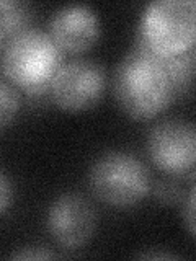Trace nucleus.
Masks as SVG:
<instances>
[{
  "instance_id": "obj_8",
  "label": "nucleus",
  "mask_w": 196,
  "mask_h": 261,
  "mask_svg": "<svg viewBox=\"0 0 196 261\" xmlns=\"http://www.w3.org/2000/svg\"><path fill=\"white\" fill-rule=\"evenodd\" d=\"M100 16L85 4H67L51 15L47 35L61 51L82 53L100 36Z\"/></svg>"
},
{
  "instance_id": "obj_17",
  "label": "nucleus",
  "mask_w": 196,
  "mask_h": 261,
  "mask_svg": "<svg viewBox=\"0 0 196 261\" xmlns=\"http://www.w3.org/2000/svg\"><path fill=\"white\" fill-rule=\"evenodd\" d=\"M4 43H5V41H4V38L0 36V51H2V47H4Z\"/></svg>"
},
{
  "instance_id": "obj_14",
  "label": "nucleus",
  "mask_w": 196,
  "mask_h": 261,
  "mask_svg": "<svg viewBox=\"0 0 196 261\" xmlns=\"http://www.w3.org/2000/svg\"><path fill=\"white\" fill-rule=\"evenodd\" d=\"M185 214H186L188 230H190L191 235H194V188H191L190 194H188V202H186V207H185Z\"/></svg>"
},
{
  "instance_id": "obj_7",
  "label": "nucleus",
  "mask_w": 196,
  "mask_h": 261,
  "mask_svg": "<svg viewBox=\"0 0 196 261\" xmlns=\"http://www.w3.org/2000/svg\"><path fill=\"white\" fill-rule=\"evenodd\" d=\"M47 232L64 248H80L92 239L96 228V211L87 198L65 193L56 198L46 214Z\"/></svg>"
},
{
  "instance_id": "obj_6",
  "label": "nucleus",
  "mask_w": 196,
  "mask_h": 261,
  "mask_svg": "<svg viewBox=\"0 0 196 261\" xmlns=\"http://www.w3.org/2000/svg\"><path fill=\"white\" fill-rule=\"evenodd\" d=\"M147 150L154 165L172 175L193 171L196 160V134L193 122L165 119L155 124L147 137Z\"/></svg>"
},
{
  "instance_id": "obj_15",
  "label": "nucleus",
  "mask_w": 196,
  "mask_h": 261,
  "mask_svg": "<svg viewBox=\"0 0 196 261\" xmlns=\"http://www.w3.org/2000/svg\"><path fill=\"white\" fill-rule=\"evenodd\" d=\"M175 190H177V188H175L174 185H170L168 181H163L162 186H160V190H159L157 193L160 194V198L170 201L172 198H174V191H175Z\"/></svg>"
},
{
  "instance_id": "obj_2",
  "label": "nucleus",
  "mask_w": 196,
  "mask_h": 261,
  "mask_svg": "<svg viewBox=\"0 0 196 261\" xmlns=\"http://www.w3.org/2000/svg\"><path fill=\"white\" fill-rule=\"evenodd\" d=\"M62 64V51L39 28H28L7 41L2 65L8 80L31 95H41L51 87Z\"/></svg>"
},
{
  "instance_id": "obj_12",
  "label": "nucleus",
  "mask_w": 196,
  "mask_h": 261,
  "mask_svg": "<svg viewBox=\"0 0 196 261\" xmlns=\"http://www.w3.org/2000/svg\"><path fill=\"white\" fill-rule=\"evenodd\" d=\"M54 256V251L46 247H24L12 253V258L15 259H51Z\"/></svg>"
},
{
  "instance_id": "obj_4",
  "label": "nucleus",
  "mask_w": 196,
  "mask_h": 261,
  "mask_svg": "<svg viewBox=\"0 0 196 261\" xmlns=\"http://www.w3.org/2000/svg\"><path fill=\"white\" fill-rule=\"evenodd\" d=\"M194 0H154L139 23L137 44L157 56H172L194 46Z\"/></svg>"
},
{
  "instance_id": "obj_11",
  "label": "nucleus",
  "mask_w": 196,
  "mask_h": 261,
  "mask_svg": "<svg viewBox=\"0 0 196 261\" xmlns=\"http://www.w3.org/2000/svg\"><path fill=\"white\" fill-rule=\"evenodd\" d=\"M20 93L12 82L0 79V129L7 127L20 110Z\"/></svg>"
},
{
  "instance_id": "obj_16",
  "label": "nucleus",
  "mask_w": 196,
  "mask_h": 261,
  "mask_svg": "<svg viewBox=\"0 0 196 261\" xmlns=\"http://www.w3.org/2000/svg\"><path fill=\"white\" fill-rule=\"evenodd\" d=\"M141 258H163V259H170V258H177L172 253H142Z\"/></svg>"
},
{
  "instance_id": "obj_5",
  "label": "nucleus",
  "mask_w": 196,
  "mask_h": 261,
  "mask_svg": "<svg viewBox=\"0 0 196 261\" xmlns=\"http://www.w3.org/2000/svg\"><path fill=\"white\" fill-rule=\"evenodd\" d=\"M105 79V69L100 62L77 57L59 65L49 90L59 108L82 111L93 106L102 98Z\"/></svg>"
},
{
  "instance_id": "obj_13",
  "label": "nucleus",
  "mask_w": 196,
  "mask_h": 261,
  "mask_svg": "<svg viewBox=\"0 0 196 261\" xmlns=\"http://www.w3.org/2000/svg\"><path fill=\"white\" fill-rule=\"evenodd\" d=\"M13 199V185L2 170H0V214L8 209Z\"/></svg>"
},
{
  "instance_id": "obj_3",
  "label": "nucleus",
  "mask_w": 196,
  "mask_h": 261,
  "mask_svg": "<svg viewBox=\"0 0 196 261\" xmlns=\"http://www.w3.org/2000/svg\"><path fill=\"white\" fill-rule=\"evenodd\" d=\"M88 185L98 199L110 206L126 207L145 198L152 178L147 165L134 153L110 150L90 167Z\"/></svg>"
},
{
  "instance_id": "obj_10",
  "label": "nucleus",
  "mask_w": 196,
  "mask_h": 261,
  "mask_svg": "<svg viewBox=\"0 0 196 261\" xmlns=\"http://www.w3.org/2000/svg\"><path fill=\"white\" fill-rule=\"evenodd\" d=\"M163 64L168 70V75L174 82L177 92L186 90L191 84L193 67H194V46L186 49V51L172 54V56H160Z\"/></svg>"
},
{
  "instance_id": "obj_9",
  "label": "nucleus",
  "mask_w": 196,
  "mask_h": 261,
  "mask_svg": "<svg viewBox=\"0 0 196 261\" xmlns=\"http://www.w3.org/2000/svg\"><path fill=\"white\" fill-rule=\"evenodd\" d=\"M33 10L23 0H0V36L12 39L21 31L31 28Z\"/></svg>"
},
{
  "instance_id": "obj_1",
  "label": "nucleus",
  "mask_w": 196,
  "mask_h": 261,
  "mask_svg": "<svg viewBox=\"0 0 196 261\" xmlns=\"http://www.w3.org/2000/svg\"><path fill=\"white\" fill-rule=\"evenodd\" d=\"M113 92L119 106L134 119H151L177 93L162 57L137 44L116 65Z\"/></svg>"
}]
</instances>
